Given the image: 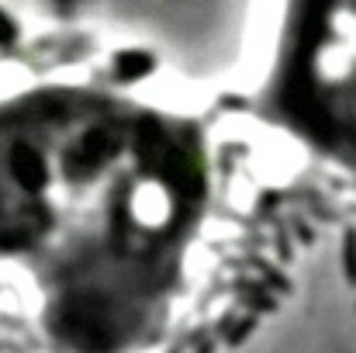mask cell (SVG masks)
Returning a JSON list of instances; mask_svg holds the SVG:
<instances>
[{"instance_id": "cell-2", "label": "cell", "mask_w": 356, "mask_h": 353, "mask_svg": "<svg viewBox=\"0 0 356 353\" xmlns=\"http://www.w3.org/2000/svg\"><path fill=\"white\" fill-rule=\"evenodd\" d=\"M346 274L356 284V233H346Z\"/></svg>"}, {"instance_id": "cell-4", "label": "cell", "mask_w": 356, "mask_h": 353, "mask_svg": "<svg viewBox=\"0 0 356 353\" xmlns=\"http://www.w3.org/2000/svg\"><path fill=\"white\" fill-rule=\"evenodd\" d=\"M197 353H215V340H208V343H204V347H201Z\"/></svg>"}, {"instance_id": "cell-3", "label": "cell", "mask_w": 356, "mask_h": 353, "mask_svg": "<svg viewBox=\"0 0 356 353\" xmlns=\"http://www.w3.org/2000/svg\"><path fill=\"white\" fill-rule=\"evenodd\" d=\"M249 333H252V319H245V322H238L236 329H232V336H229V343H232V347H238V343H242V340H245Z\"/></svg>"}, {"instance_id": "cell-1", "label": "cell", "mask_w": 356, "mask_h": 353, "mask_svg": "<svg viewBox=\"0 0 356 353\" xmlns=\"http://www.w3.org/2000/svg\"><path fill=\"white\" fill-rule=\"evenodd\" d=\"M259 121L356 173V0H270Z\"/></svg>"}]
</instances>
